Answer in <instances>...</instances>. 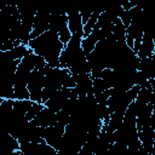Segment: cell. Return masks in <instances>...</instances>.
Here are the masks:
<instances>
[{
    "label": "cell",
    "mask_w": 155,
    "mask_h": 155,
    "mask_svg": "<svg viewBox=\"0 0 155 155\" xmlns=\"http://www.w3.org/2000/svg\"><path fill=\"white\" fill-rule=\"evenodd\" d=\"M28 46L33 50V52L44 57L48 65L53 68L61 67L59 57L65 45L61 41L59 35L56 31L48 29L47 31L36 36L35 39H31Z\"/></svg>",
    "instance_id": "obj_1"
},
{
    "label": "cell",
    "mask_w": 155,
    "mask_h": 155,
    "mask_svg": "<svg viewBox=\"0 0 155 155\" xmlns=\"http://www.w3.org/2000/svg\"><path fill=\"white\" fill-rule=\"evenodd\" d=\"M50 29L59 35L61 41L67 45L71 39V31L68 27V15L67 13H51Z\"/></svg>",
    "instance_id": "obj_2"
},
{
    "label": "cell",
    "mask_w": 155,
    "mask_h": 155,
    "mask_svg": "<svg viewBox=\"0 0 155 155\" xmlns=\"http://www.w3.org/2000/svg\"><path fill=\"white\" fill-rule=\"evenodd\" d=\"M44 84H45V74L39 69H34L28 80V90L30 92L31 101L42 103Z\"/></svg>",
    "instance_id": "obj_3"
},
{
    "label": "cell",
    "mask_w": 155,
    "mask_h": 155,
    "mask_svg": "<svg viewBox=\"0 0 155 155\" xmlns=\"http://www.w3.org/2000/svg\"><path fill=\"white\" fill-rule=\"evenodd\" d=\"M64 132H65V126H63L61 124H56V125L48 126V127H41V137L50 145H52L57 150V153L61 148Z\"/></svg>",
    "instance_id": "obj_4"
},
{
    "label": "cell",
    "mask_w": 155,
    "mask_h": 155,
    "mask_svg": "<svg viewBox=\"0 0 155 155\" xmlns=\"http://www.w3.org/2000/svg\"><path fill=\"white\" fill-rule=\"evenodd\" d=\"M70 97H71V88L62 87L51 98H48V101H46L44 104L50 110H52L54 113H58L59 110H62V108L64 107V104L68 102V99Z\"/></svg>",
    "instance_id": "obj_5"
},
{
    "label": "cell",
    "mask_w": 155,
    "mask_h": 155,
    "mask_svg": "<svg viewBox=\"0 0 155 155\" xmlns=\"http://www.w3.org/2000/svg\"><path fill=\"white\" fill-rule=\"evenodd\" d=\"M50 19H51V13L46 11H38L34 18V25H33V31H31V39H35L36 36L44 34L50 29Z\"/></svg>",
    "instance_id": "obj_6"
},
{
    "label": "cell",
    "mask_w": 155,
    "mask_h": 155,
    "mask_svg": "<svg viewBox=\"0 0 155 155\" xmlns=\"http://www.w3.org/2000/svg\"><path fill=\"white\" fill-rule=\"evenodd\" d=\"M33 121L40 126V127H48V126H53L57 124V113L50 110L48 108H44L34 119Z\"/></svg>",
    "instance_id": "obj_7"
},
{
    "label": "cell",
    "mask_w": 155,
    "mask_h": 155,
    "mask_svg": "<svg viewBox=\"0 0 155 155\" xmlns=\"http://www.w3.org/2000/svg\"><path fill=\"white\" fill-rule=\"evenodd\" d=\"M102 39V35H101V29L96 25L93 28V30L85 38H82L81 40V46H82V50L84 52L86 53V56H88L96 47L97 42Z\"/></svg>",
    "instance_id": "obj_8"
},
{
    "label": "cell",
    "mask_w": 155,
    "mask_h": 155,
    "mask_svg": "<svg viewBox=\"0 0 155 155\" xmlns=\"http://www.w3.org/2000/svg\"><path fill=\"white\" fill-rule=\"evenodd\" d=\"M68 27L71 34H82L84 35V21L80 11L68 15Z\"/></svg>",
    "instance_id": "obj_9"
},
{
    "label": "cell",
    "mask_w": 155,
    "mask_h": 155,
    "mask_svg": "<svg viewBox=\"0 0 155 155\" xmlns=\"http://www.w3.org/2000/svg\"><path fill=\"white\" fill-rule=\"evenodd\" d=\"M29 51H30V48H29L28 45L19 44V45H16L15 47H12L8 51H0V54L6 57V58H10V59L15 61V59H22Z\"/></svg>",
    "instance_id": "obj_10"
},
{
    "label": "cell",
    "mask_w": 155,
    "mask_h": 155,
    "mask_svg": "<svg viewBox=\"0 0 155 155\" xmlns=\"http://www.w3.org/2000/svg\"><path fill=\"white\" fill-rule=\"evenodd\" d=\"M154 52H155V42H154V40L149 35L144 34L143 39H142V44H140L139 50L137 52V56L142 59V58L151 56Z\"/></svg>",
    "instance_id": "obj_11"
},
{
    "label": "cell",
    "mask_w": 155,
    "mask_h": 155,
    "mask_svg": "<svg viewBox=\"0 0 155 155\" xmlns=\"http://www.w3.org/2000/svg\"><path fill=\"white\" fill-rule=\"evenodd\" d=\"M138 70L144 75V78L147 80H151L153 78H155V64H154V61H153L151 56L142 58L139 61Z\"/></svg>",
    "instance_id": "obj_12"
},
{
    "label": "cell",
    "mask_w": 155,
    "mask_h": 155,
    "mask_svg": "<svg viewBox=\"0 0 155 155\" xmlns=\"http://www.w3.org/2000/svg\"><path fill=\"white\" fill-rule=\"evenodd\" d=\"M126 34H127V28L122 23L120 18H116L113 23V35L116 38L117 41L126 40Z\"/></svg>",
    "instance_id": "obj_13"
},
{
    "label": "cell",
    "mask_w": 155,
    "mask_h": 155,
    "mask_svg": "<svg viewBox=\"0 0 155 155\" xmlns=\"http://www.w3.org/2000/svg\"><path fill=\"white\" fill-rule=\"evenodd\" d=\"M33 104V101L31 99H15L13 102V109L19 113V114H23L25 115L28 113V110L30 109Z\"/></svg>",
    "instance_id": "obj_14"
},
{
    "label": "cell",
    "mask_w": 155,
    "mask_h": 155,
    "mask_svg": "<svg viewBox=\"0 0 155 155\" xmlns=\"http://www.w3.org/2000/svg\"><path fill=\"white\" fill-rule=\"evenodd\" d=\"M99 15H101V12H98V11H93V13H92L91 17L88 18V21L84 24V38L87 36V35L93 30V28L96 27V24H97V22H98Z\"/></svg>",
    "instance_id": "obj_15"
},
{
    "label": "cell",
    "mask_w": 155,
    "mask_h": 155,
    "mask_svg": "<svg viewBox=\"0 0 155 155\" xmlns=\"http://www.w3.org/2000/svg\"><path fill=\"white\" fill-rule=\"evenodd\" d=\"M45 108V104L44 103H40V102H34L33 101V104H31V107H30V109L28 110V113L25 114V116H27V119L30 121V120H33L42 109Z\"/></svg>",
    "instance_id": "obj_16"
},
{
    "label": "cell",
    "mask_w": 155,
    "mask_h": 155,
    "mask_svg": "<svg viewBox=\"0 0 155 155\" xmlns=\"http://www.w3.org/2000/svg\"><path fill=\"white\" fill-rule=\"evenodd\" d=\"M92 88H93V94H98L102 93L103 91L108 90L104 85V81L102 80V78H94L93 82H92Z\"/></svg>",
    "instance_id": "obj_17"
},
{
    "label": "cell",
    "mask_w": 155,
    "mask_h": 155,
    "mask_svg": "<svg viewBox=\"0 0 155 155\" xmlns=\"http://www.w3.org/2000/svg\"><path fill=\"white\" fill-rule=\"evenodd\" d=\"M119 18L122 21V23L125 24V27H126V28H127V27L131 24V22H132L130 10H124V11H122V13L120 15V17H119Z\"/></svg>",
    "instance_id": "obj_18"
}]
</instances>
